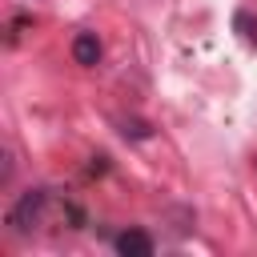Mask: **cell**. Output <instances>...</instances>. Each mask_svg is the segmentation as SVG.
Instances as JSON below:
<instances>
[{"label":"cell","mask_w":257,"mask_h":257,"mask_svg":"<svg viewBox=\"0 0 257 257\" xmlns=\"http://www.w3.org/2000/svg\"><path fill=\"white\" fill-rule=\"evenodd\" d=\"M44 209H48V193H44V189H28V193L8 209L12 233H32V229L44 221Z\"/></svg>","instance_id":"cell-1"},{"label":"cell","mask_w":257,"mask_h":257,"mask_svg":"<svg viewBox=\"0 0 257 257\" xmlns=\"http://www.w3.org/2000/svg\"><path fill=\"white\" fill-rule=\"evenodd\" d=\"M116 253H124V257H153V237L145 229H128V233L116 237Z\"/></svg>","instance_id":"cell-2"},{"label":"cell","mask_w":257,"mask_h":257,"mask_svg":"<svg viewBox=\"0 0 257 257\" xmlns=\"http://www.w3.org/2000/svg\"><path fill=\"white\" fill-rule=\"evenodd\" d=\"M233 28L241 32V40H245V44H253V48H257V20H253L249 12H237V16H233Z\"/></svg>","instance_id":"cell-4"},{"label":"cell","mask_w":257,"mask_h":257,"mask_svg":"<svg viewBox=\"0 0 257 257\" xmlns=\"http://www.w3.org/2000/svg\"><path fill=\"white\" fill-rule=\"evenodd\" d=\"M120 133H124V137H137V141H141V137H149L153 128H149L145 120H124V124H120Z\"/></svg>","instance_id":"cell-5"},{"label":"cell","mask_w":257,"mask_h":257,"mask_svg":"<svg viewBox=\"0 0 257 257\" xmlns=\"http://www.w3.org/2000/svg\"><path fill=\"white\" fill-rule=\"evenodd\" d=\"M72 60L84 64V68H92V64L100 60V40H96V32H76V40H72Z\"/></svg>","instance_id":"cell-3"}]
</instances>
